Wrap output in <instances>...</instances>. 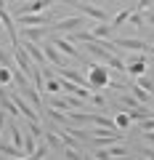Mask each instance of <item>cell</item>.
Listing matches in <instances>:
<instances>
[{
    "label": "cell",
    "mask_w": 154,
    "mask_h": 160,
    "mask_svg": "<svg viewBox=\"0 0 154 160\" xmlns=\"http://www.w3.org/2000/svg\"><path fill=\"white\" fill-rule=\"evenodd\" d=\"M53 3H67V0H27V3H19V6H8V11L13 16H21V13H43Z\"/></svg>",
    "instance_id": "6da1fadb"
},
{
    "label": "cell",
    "mask_w": 154,
    "mask_h": 160,
    "mask_svg": "<svg viewBox=\"0 0 154 160\" xmlns=\"http://www.w3.org/2000/svg\"><path fill=\"white\" fill-rule=\"evenodd\" d=\"M88 27L85 16H69V19H56L51 22V32H74V29Z\"/></svg>",
    "instance_id": "7a4b0ae2"
},
{
    "label": "cell",
    "mask_w": 154,
    "mask_h": 160,
    "mask_svg": "<svg viewBox=\"0 0 154 160\" xmlns=\"http://www.w3.org/2000/svg\"><path fill=\"white\" fill-rule=\"evenodd\" d=\"M67 6H74L77 11L82 13V16H91V19H96V22H109V13L104 11V8H98V6H91V3H80V0H67Z\"/></svg>",
    "instance_id": "3957f363"
},
{
    "label": "cell",
    "mask_w": 154,
    "mask_h": 160,
    "mask_svg": "<svg viewBox=\"0 0 154 160\" xmlns=\"http://www.w3.org/2000/svg\"><path fill=\"white\" fill-rule=\"evenodd\" d=\"M88 80H91V88H109V69L101 64H91L88 67Z\"/></svg>",
    "instance_id": "277c9868"
},
{
    "label": "cell",
    "mask_w": 154,
    "mask_h": 160,
    "mask_svg": "<svg viewBox=\"0 0 154 160\" xmlns=\"http://www.w3.org/2000/svg\"><path fill=\"white\" fill-rule=\"evenodd\" d=\"M51 43L58 48V51L64 53V56H69V59H77V62H82V56H80V48H74V43L72 40H67V38H58L56 32H51Z\"/></svg>",
    "instance_id": "5b68a950"
},
{
    "label": "cell",
    "mask_w": 154,
    "mask_h": 160,
    "mask_svg": "<svg viewBox=\"0 0 154 160\" xmlns=\"http://www.w3.org/2000/svg\"><path fill=\"white\" fill-rule=\"evenodd\" d=\"M51 35V24H40V27H21L19 29V38L21 40H32V43H40L43 38Z\"/></svg>",
    "instance_id": "8992f818"
},
{
    "label": "cell",
    "mask_w": 154,
    "mask_h": 160,
    "mask_svg": "<svg viewBox=\"0 0 154 160\" xmlns=\"http://www.w3.org/2000/svg\"><path fill=\"white\" fill-rule=\"evenodd\" d=\"M149 46L152 43H146V40H138V38H117L114 40V48H128V51H141V53H149Z\"/></svg>",
    "instance_id": "52a82bcc"
},
{
    "label": "cell",
    "mask_w": 154,
    "mask_h": 160,
    "mask_svg": "<svg viewBox=\"0 0 154 160\" xmlns=\"http://www.w3.org/2000/svg\"><path fill=\"white\" fill-rule=\"evenodd\" d=\"M16 88H19V86H16ZM19 93H21V96L27 99V102L32 104V107L37 109L40 115L45 112V104H43V99H40V91H37V88H35L32 83H29V86H24V88H19ZM40 120H43V118H40Z\"/></svg>",
    "instance_id": "ba28073f"
},
{
    "label": "cell",
    "mask_w": 154,
    "mask_h": 160,
    "mask_svg": "<svg viewBox=\"0 0 154 160\" xmlns=\"http://www.w3.org/2000/svg\"><path fill=\"white\" fill-rule=\"evenodd\" d=\"M21 27H40V24H51L53 19L48 13H21V16H13Z\"/></svg>",
    "instance_id": "9c48e42d"
},
{
    "label": "cell",
    "mask_w": 154,
    "mask_h": 160,
    "mask_svg": "<svg viewBox=\"0 0 154 160\" xmlns=\"http://www.w3.org/2000/svg\"><path fill=\"white\" fill-rule=\"evenodd\" d=\"M21 46H24V51L29 53V59H32V62H37L40 67H45V64H48V59H45V53H43V46H40V43H32V40H21Z\"/></svg>",
    "instance_id": "30bf717a"
},
{
    "label": "cell",
    "mask_w": 154,
    "mask_h": 160,
    "mask_svg": "<svg viewBox=\"0 0 154 160\" xmlns=\"http://www.w3.org/2000/svg\"><path fill=\"white\" fill-rule=\"evenodd\" d=\"M56 75H61V78H67V80H72V83H77V86H85V88H91V80L85 78L82 72H77V69H67V67H58L56 69ZM93 91V88H91Z\"/></svg>",
    "instance_id": "8fae6325"
},
{
    "label": "cell",
    "mask_w": 154,
    "mask_h": 160,
    "mask_svg": "<svg viewBox=\"0 0 154 160\" xmlns=\"http://www.w3.org/2000/svg\"><path fill=\"white\" fill-rule=\"evenodd\" d=\"M146 69H149V67H146V59H143V53L138 56V51H136V56H133L130 62L125 64V72H128V75H133V78H138V75H143Z\"/></svg>",
    "instance_id": "7c38bea8"
},
{
    "label": "cell",
    "mask_w": 154,
    "mask_h": 160,
    "mask_svg": "<svg viewBox=\"0 0 154 160\" xmlns=\"http://www.w3.org/2000/svg\"><path fill=\"white\" fill-rule=\"evenodd\" d=\"M43 53H45V59H48V64H53V67H61L64 64V56H61V51H58L53 43H43Z\"/></svg>",
    "instance_id": "4fadbf2b"
},
{
    "label": "cell",
    "mask_w": 154,
    "mask_h": 160,
    "mask_svg": "<svg viewBox=\"0 0 154 160\" xmlns=\"http://www.w3.org/2000/svg\"><path fill=\"white\" fill-rule=\"evenodd\" d=\"M43 115H48V118H51V123H56V126H72V120H69V115H64V112H56V107H53V109H48L45 107V112H43Z\"/></svg>",
    "instance_id": "5bb4252c"
},
{
    "label": "cell",
    "mask_w": 154,
    "mask_h": 160,
    "mask_svg": "<svg viewBox=\"0 0 154 160\" xmlns=\"http://www.w3.org/2000/svg\"><path fill=\"white\" fill-rule=\"evenodd\" d=\"M117 142H122V133L120 131H112V133H106V136H96V139H93L96 147H109V144H117Z\"/></svg>",
    "instance_id": "9a60e30c"
},
{
    "label": "cell",
    "mask_w": 154,
    "mask_h": 160,
    "mask_svg": "<svg viewBox=\"0 0 154 160\" xmlns=\"http://www.w3.org/2000/svg\"><path fill=\"white\" fill-rule=\"evenodd\" d=\"M91 32L96 35V40H109V35H112V27H109L106 22H96V27H93Z\"/></svg>",
    "instance_id": "2e32d148"
},
{
    "label": "cell",
    "mask_w": 154,
    "mask_h": 160,
    "mask_svg": "<svg viewBox=\"0 0 154 160\" xmlns=\"http://www.w3.org/2000/svg\"><path fill=\"white\" fill-rule=\"evenodd\" d=\"M0 152L6 155V158H27V155H24V149L16 147V144H0Z\"/></svg>",
    "instance_id": "e0dca14e"
},
{
    "label": "cell",
    "mask_w": 154,
    "mask_h": 160,
    "mask_svg": "<svg viewBox=\"0 0 154 160\" xmlns=\"http://www.w3.org/2000/svg\"><path fill=\"white\" fill-rule=\"evenodd\" d=\"M91 123L104 126V128H117V123H114V120H109L106 115H98V112H91Z\"/></svg>",
    "instance_id": "ac0fdd59"
},
{
    "label": "cell",
    "mask_w": 154,
    "mask_h": 160,
    "mask_svg": "<svg viewBox=\"0 0 154 160\" xmlns=\"http://www.w3.org/2000/svg\"><path fill=\"white\" fill-rule=\"evenodd\" d=\"M45 102L51 104V107H56V109H61V112H67V109H69V102H67V99H61V96H56V93H51V96H48Z\"/></svg>",
    "instance_id": "d6986e66"
},
{
    "label": "cell",
    "mask_w": 154,
    "mask_h": 160,
    "mask_svg": "<svg viewBox=\"0 0 154 160\" xmlns=\"http://www.w3.org/2000/svg\"><path fill=\"white\" fill-rule=\"evenodd\" d=\"M130 91H133V96H136V99H138L141 104H149V102H152V96H149V91H146V88H141L138 83H136V86H130Z\"/></svg>",
    "instance_id": "ffe728a7"
},
{
    "label": "cell",
    "mask_w": 154,
    "mask_h": 160,
    "mask_svg": "<svg viewBox=\"0 0 154 160\" xmlns=\"http://www.w3.org/2000/svg\"><path fill=\"white\" fill-rule=\"evenodd\" d=\"M45 91L48 93H58V91H61V78H56V75L45 78Z\"/></svg>",
    "instance_id": "44dd1931"
},
{
    "label": "cell",
    "mask_w": 154,
    "mask_h": 160,
    "mask_svg": "<svg viewBox=\"0 0 154 160\" xmlns=\"http://www.w3.org/2000/svg\"><path fill=\"white\" fill-rule=\"evenodd\" d=\"M120 104H122V107H128V109L141 107V102H138V99L133 96V93H122V96H120Z\"/></svg>",
    "instance_id": "7402d4cb"
},
{
    "label": "cell",
    "mask_w": 154,
    "mask_h": 160,
    "mask_svg": "<svg viewBox=\"0 0 154 160\" xmlns=\"http://www.w3.org/2000/svg\"><path fill=\"white\" fill-rule=\"evenodd\" d=\"M114 123H117V128H128V126H130L133 120H130V115H128V109H120L117 118H114Z\"/></svg>",
    "instance_id": "603a6c76"
},
{
    "label": "cell",
    "mask_w": 154,
    "mask_h": 160,
    "mask_svg": "<svg viewBox=\"0 0 154 160\" xmlns=\"http://www.w3.org/2000/svg\"><path fill=\"white\" fill-rule=\"evenodd\" d=\"M48 152H51V144H48V142H40L37 147H35L32 158H35V160H40V158H48Z\"/></svg>",
    "instance_id": "cb8c5ba5"
},
{
    "label": "cell",
    "mask_w": 154,
    "mask_h": 160,
    "mask_svg": "<svg viewBox=\"0 0 154 160\" xmlns=\"http://www.w3.org/2000/svg\"><path fill=\"white\" fill-rule=\"evenodd\" d=\"M11 136H13V144L24 149V133L19 131V126H16V123H11Z\"/></svg>",
    "instance_id": "d4e9b609"
},
{
    "label": "cell",
    "mask_w": 154,
    "mask_h": 160,
    "mask_svg": "<svg viewBox=\"0 0 154 160\" xmlns=\"http://www.w3.org/2000/svg\"><path fill=\"white\" fill-rule=\"evenodd\" d=\"M32 152H35V133H27L24 136V155L32 158Z\"/></svg>",
    "instance_id": "484cf974"
},
{
    "label": "cell",
    "mask_w": 154,
    "mask_h": 160,
    "mask_svg": "<svg viewBox=\"0 0 154 160\" xmlns=\"http://www.w3.org/2000/svg\"><path fill=\"white\" fill-rule=\"evenodd\" d=\"M128 22H130L133 27H138V29H141L146 19H143V13H141V11H130V16H128Z\"/></svg>",
    "instance_id": "4316f807"
},
{
    "label": "cell",
    "mask_w": 154,
    "mask_h": 160,
    "mask_svg": "<svg viewBox=\"0 0 154 160\" xmlns=\"http://www.w3.org/2000/svg\"><path fill=\"white\" fill-rule=\"evenodd\" d=\"M0 83H3V86H11L13 83V72L8 67H3V64H0Z\"/></svg>",
    "instance_id": "83f0119b"
},
{
    "label": "cell",
    "mask_w": 154,
    "mask_h": 160,
    "mask_svg": "<svg viewBox=\"0 0 154 160\" xmlns=\"http://www.w3.org/2000/svg\"><path fill=\"white\" fill-rule=\"evenodd\" d=\"M0 64H3V67H8V69H13V67H16V59H13L11 53H6L3 48H0Z\"/></svg>",
    "instance_id": "f1b7e54d"
},
{
    "label": "cell",
    "mask_w": 154,
    "mask_h": 160,
    "mask_svg": "<svg viewBox=\"0 0 154 160\" xmlns=\"http://www.w3.org/2000/svg\"><path fill=\"white\" fill-rule=\"evenodd\" d=\"M67 102H69V107H72V109H82V107H85V99L74 96V93H69V96H67Z\"/></svg>",
    "instance_id": "f546056e"
},
{
    "label": "cell",
    "mask_w": 154,
    "mask_h": 160,
    "mask_svg": "<svg viewBox=\"0 0 154 160\" xmlns=\"http://www.w3.org/2000/svg\"><path fill=\"white\" fill-rule=\"evenodd\" d=\"M136 83H138V86H141V88H146L149 93L154 91V80H146V78H143V75H138V78H136Z\"/></svg>",
    "instance_id": "4dcf8cb0"
},
{
    "label": "cell",
    "mask_w": 154,
    "mask_h": 160,
    "mask_svg": "<svg viewBox=\"0 0 154 160\" xmlns=\"http://www.w3.org/2000/svg\"><path fill=\"white\" fill-rule=\"evenodd\" d=\"M128 16H130V11H120L117 16L112 19V27H120V24H125V22H128Z\"/></svg>",
    "instance_id": "1f68e13d"
},
{
    "label": "cell",
    "mask_w": 154,
    "mask_h": 160,
    "mask_svg": "<svg viewBox=\"0 0 154 160\" xmlns=\"http://www.w3.org/2000/svg\"><path fill=\"white\" fill-rule=\"evenodd\" d=\"M88 102H91V104H96L98 109H104V107H106V99H104L101 93H91V99H88Z\"/></svg>",
    "instance_id": "d6a6232c"
},
{
    "label": "cell",
    "mask_w": 154,
    "mask_h": 160,
    "mask_svg": "<svg viewBox=\"0 0 154 160\" xmlns=\"http://www.w3.org/2000/svg\"><path fill=\"white\" fill-rule=\"evenodd\" d=\"M109 155H112V158H122V155H128V149H125V147H120V142H117L112 149H109Z\"/></svg>",
    "instance_id": "836d02e7"
},
{
    "label": "cell",
    "mask_w": 154,
    "mask_h": 160,
    "mask_svg": "<svg viewBox=\"0 0 154 160\" xmlns=\"http://www.w3.org/2000/svg\"><path fill=\"white\" fill-rule=\"evenodd\" d=\"M93 158H98V160H106V158H112V155H109V149H106V147H98V152L93 155Z\"/></svg>",
    "instance_id": "e575fe53"
},
{
    "label": "cell",
    "mask_w": 154,
    "mask_h": 160,
    "mask_svg": "<svg viewBox=\"0 0 154 160\" xmlns=\"http://www.w3.org/2000/svg\"><path fill=\"white\" fill-rule=\"evenodd\" d=\"M149 6H154V0H138V3H136V11H143V8H149Z\"/></svg>",
    "instance_id": "d590c367"
},
{
    "label": "cell",
    "mask_w": 154,
    "mask_h": 160,
    "mask_svg": "<svg viewBox=\"0 0 154 160\" xmlns=\"http://www.w3.org/2000/svg\"><path fill=\"white\" fill-rule=\"evenodd\" d=\"M141 155H143V158H152V160H154V149H152V147H141Z\"/></svg>",
    "instance_id": "8d00e7d4"
},
{
    "label": "cell",
    "mask_w": 154,
    "mask_h": 160,
    "mask_svg": "<svg viewBox=\"0 0 154 160\" xmlns=\"http://www.w3.org/2000/svg\"><path fill=\"white\" fill-rule=\"evenodd\" d=\"M6 109H3V107H0V133H3V126H6Z\"/></svg>",
    "instance_id": "74e56055"
},
{
    "label": "cell",
    "mask_w": 154,
    "mask_h": 160,
    "mask_svg": "<svg viewBox=\"0 0 154 160\" xmlns=\"http://www.w3.org/2000/svg\"><path fill=\"white\" fill-rule=\"evenodd\" d=\"M143 133V139H146L149 144H154V131H141Z\"/></svg>",
    "instance_id": "f35d334b"
},
{
    "label": "cell",
    "mask_w": 154,
    "mask_h": 160,
    "mask_svg": "<svg viewBox=\"0 0 154 160\" xmlns=\"http://www.w3.org/2000/svg\"><path fill=\"white\" fill-rule=\"evenodd\" d=\"M143 19H146V22L154 27V11H146V13H143Z\"/></svg>",
    "instance_id": "ab89813d"
},
{
    "label": "cell",
    "mask_w": 154,
    "mask_h": 160,
    "mask_svg": "<svg viewBox=\"0 0 154 160\" xmlns=\"http://www.w3.org/2000/svg\"><path fill=\"white\" fill-rule=\"evenodd\" d=\"M0 29H3V19H0Z\"/></svg>",
    "instance_id": "60d3db41"
},
{
    "label": "cell",
    "mask_w": 154,
    "mask_h": 160,
    "mask_svg": "<svg viewBox=\"0 0 154 160\" xmlns=\"http://www.w3.org/2000/svg\"><path fill=\"white\" fill-rule=\"evenodd\" d=\"M152 109H154V102H152Z\"/></svg>",
    "instance_id": "b9f144b4"
}]
</instances>
